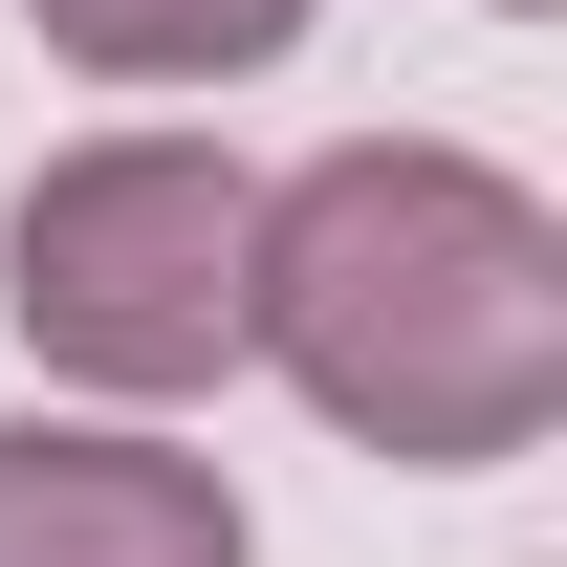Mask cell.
<instances>
[{
  "label": "cell",
  "instance_id": "6da1fadb",
  "mask_svg": "<svg viewBox=\"0 0 567 567\" xmlns=\"http://www.w3.org/2000/svg\"><path fill=\"white\" fill-rule=\"evenodd\" d=\"M240 350L328 436L415 458V481H481V458H524V436L567 415V218L524 197L502 153H436V132L306 153L262 197Z\"/></svg>",
  "mask_w": 567,
  "mask_h": 567
},
{
  "label": "cell",
  "instance_id": "7a4b0ae2",
  "mask_svg": "<svg viewBox=\"0 0 567 567\" xmlns=\"http://www.w3.org/2000/svg\"><path fill=\"white\" fill-rule=\"evenodd\" d=\"M240 284H262V175L197 153V132L44 153L22 218H0V306H22V350L87 371V393H197V371H240Z\"/></svg>",
  "mask_w": 567,
  "mask_h": 567
},
{
  "label": "cell",
  "instance_id": "3957f363",
  "mask_svg": "<svg viewBox=\"0 0 567 567\" xmlns=\"http://www.w3.org/2000/svg\"><path fill=\"white\" fill-rule=\"evenodd\" d=\"M0 567H262L240 481L110 415H0Z\"/></svg>",
  "mask_w": 567,
  "mask_h": 567
},
{
  "label": "cell",
  "instance_id": "277c9868",
  "mask_svg": "<svg viewBox=\"0 0 567 567\" xmlns=\"http://www.w3.org/2000/svg\"><path fill=\"white\" fill-rule=\"evenodd\" d=\"M22 22H44L87 87H240V66H284L328 0H22Z\"/></svg>",
  "mask_w": 567,
  "mask_h": 567
},
{
  "label": "cell",
  "instance_id": "5b68a950",
  "mask_svg": "<svg viewBox=\"0 0 567 567\" xmlns=\"http://www.w3.org/2000/svg\"><path fill=\"white\" fill-rule=\"evenodd\" d=\"M502 22H546V0H502Z\"/></svg>",
  "mask_w": 567,
  "mask_h": 567
}]
</instances>
